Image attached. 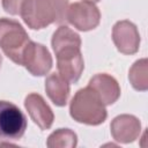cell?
<instances>
[{
    "mask_svg": "<svg viewBox=\"0 0 148 148\" xmlns=\"http://www.w3.org/2000/svg\"><path fill=\"white\" fill-rule=\"evenodd\" d=\"M29 42L28 32L21 23L7 17L0 18V47L16 65L22 66L23 52Z\"/></svg>",
    "mask_w": 148,
    "mask_h": 148,
    "instance_id": "cell-3",
    "label": "cell"
},
{
    "mask_svg": "<svg viewBox=\"0 0 148 148\" xmlns=\"http://www.w3.org/2000/svg\"><path fill=\"white\" fill-rule=\"evenodd\" d=\"M59 74L69 83H76L84 69V61L79 47H69L56 53Z\"/></svg>",
    "mask_w": 148,
    "mask_h": 148,
    "instance_id": "cell-7",
    "label": "cell"
},
{
    "mask_svg": "<svg viewBox=\"0 0 148 148\" xmlns=\"http://www.w3.org/2000/svg\"><path fill=\"white\" fill-rule=\"evenodd\" d=\"M24 0H2V8L10 15H18Z\"/></svg>",
    "mask_w": 148,
    "mask_h": 148,
    "instance_id": "cell-16",
    "label": "cell"
},
{
    "mask_svg": "<svg viewBox=\"0 0 148 148\" xmlns=\"http://www.w3.org/2000/svg\"><path fill=\"white\" fill-rule=\"evenodd\" d=\"M28 121L17 105L0 101V142L10 143L20 140L27 130Z\"/></svg>",
    "mask_w": 148,
    "mask_h": 148,
    "instance_id": "cell-4",
    "label": "cell"
},
{
    "mask_svg": "<svg viewBox=\"0 0 148 148\" xmlns=\"http://www.w3.org/2000/svg\"><path fill=\"white\" fill-rule=\"evenodd\" d=\"M24 108L28 111L31 120L40 130H49L52 126L54 114L42 95L36 92L27 95V97L24 98Z\"/></svg>",
    "mask_w": 148,
    "mask_h": 148,
    "instance_id": "cell-10",
    "label": "cell"
},
{
    "mask_svg": "<svg viewBox=\"0 0 148 148\" xmlns=\"http://www.w3.org/2000/svg\"><path fill=\"white\" fill-rule=\"evenodd\" d=\"M52 65V56L47 47L30 40L23 52L22 66L34 76H44L51 71Z\"/></svg>",
    "mask_w": 148,
    "mask_h": 148,
    "instance_id": "cell-6",
    "label": "cell"
},
{
    "mask_svg": "<svg viewBox=\"0 0 148 148\" xmlns=\"http://www.w3.org/2000/svg\"><path fill=\"white\" fill-rule=\"evenodd\" d=\"M68 6V0H24L20 15L30 29L40 30L67 22Z\"/></svg>",
    "mask_w": 148,
    "mask_h": 148,
    "instance_id": "cell-1",
    "label": "cell"
},
{
    "mask_svg": "<svg viewBox=\"0 0 148 148\" xmlns=\"http://www.w3.org/2000/svg\"><path fill=\"white\" fill-rule=\"evenodd\" d=\"M88 87L98 95L104 105H111L120 97V87L118 81L106 73L94 75L89 80Z\"/></svg>",
    "mask_w": 148,
    "mask_h": 148,
    "instance_id": "cell-11",
    "label": "cell"
},
{
    "mask_svg": "<svg viewBox=\"0 0 148 148\" xmlns=\"http://www.w3.org/2000/svg\"><path fill=\"white\" fill-rule=\"evenodd\" d=\"M51 45L54 54L61 50L69 47L81 49V37L67 25H60L52 35Z\"/></svg>",
    "mask_w": 148,
    "mask_h": 148,
    "instance_id": "cell-13",
    "label": "cell"
},
{
    "mask_svg": "<svg viewBox=\"0 0 148 148\" xmlns=\"http://www.w3.org/2000/svg\"><path fill=\"white\" fill-rule=\"evenodd\" d=\"M1 64H2V56L0 54V67H1Z\"/></svg>",
    "mask_w": 148,
    "mask_h": 148,
    "instance_id": "cell-18",
    "label": "cell"
},
{
    "mask_svg": "<svg viewBox=\"0 0 148 148\" xmlns=\"http://www.w3.org/2000/svg\"><path fill=\"white\" fill-rule=\"evenodd\" d=\"M128 80L138 91L148 90V60L142 58L136 60L128 71Z\"/></svg>",
    "mask_w": 148,
    "mask_h": 148,
    "instance_id": "cell-14",
    "label": "cell"
},
{
    "mask_svg": "<svg viewBox=\"0 0 148 148\" xmlns=\"http://www.w3.org/2000/svg\"><path fill=\"white\" fill-rule=\"evenodd\" d=\"M71 117L81 124L97 126L105 121L108 111L98 95L89 87L79 89L69 104Z\"/></svg>",
    "mask_w": 148,
    "mask_h": 148,
    "instance_id": "cell-2",
    "label": "cell"
},
{
    "mask_svg": "<svg viewBox=\"0 0 148 148\" xmlns=\"http://www.w3.org/2000/svg\"><path fill=\"white\" fill-rule=\"evenodd\" d=\"M112 40L123 54H134L140 47V34L134 23L128 20L118 21L112 28Z\"/></svg>",
    "mask_w": 148,
    "mask_h": 148,
    "instance_id": "cell-8",
    "label": "cell"
},
{
    "mask_svg": "<svg viewBox=\"0 0 148 148\" xmlns=\"http://www.w3.org/2000/svg\"><path fill=\"white\" fill-rule=\"evenodd\" d=\"M45 91L54 105L65 106L68 102L71 92L69 82L66 81L59 73L54 72L45 79Z\"/></svg>",
    "mask_w": 148,
    "mask_h": 148,
    "instance_id": "cell-12",
    "label": "cell"
},
{
    "mask_svg": "<svg viewBox=\"0 0 148 148\" xmlns=\"http://www.w3.org/2000/svg\"><path fill=\"white\" fill-rule=\"evenodd\" d=\"M67 22L80 31H89L98 27L101 22V12L94 2H74L68 6Z\"/></svg>",
    "mask_w": 148,
    "mask_h": 148,
    "instance_id": "cell-5",
    "label": "cell"
},
{
    "mask_svg": "<svg viewBox=\"0 0 148 148\" xmlns=\"http://www.w3.org/2000/svg\"><path fill=\"white\" fill-rule=\"evenodd\" d=\"M83 1H89V2H98V1H101V0H83Z\"/></svg>",
    "mask_w": 148,
    "mask_h": 148,
    "instance_id": "cell-17",
    "label": "cell"
},
{
    "mask_svg": "<svg viewBox=\"0 0 148 148\" xmlns=\"http://www.w3.org/2000/svg\"><path fill=\"white\" fill-rule=\"evenodd\" d=\"M77 145V135L71 128H58L52 132L47 140L49 148H75Z\"/></svg>",
    "mask_w": 148,
    "mask_h": 148,
    "instance_id": "cell-15",
    "label": "cell"
},
{
    "mask_svg": "<svg viewBox=\"0 0 148 148\" xmlns=\"http://www.w3.org/2000/svg\"><path fill=\"white\" fill-rule=\"evenodd\" d=\"M110 130L117 142L131 143L140 136L141 121L133 114H119L111 121Z\"/></svg>",
    "mask_w": 148,
    "mask_h": 148,
    "instance_id": "cell-9",
    "label": "cell"
}]
</instances>
